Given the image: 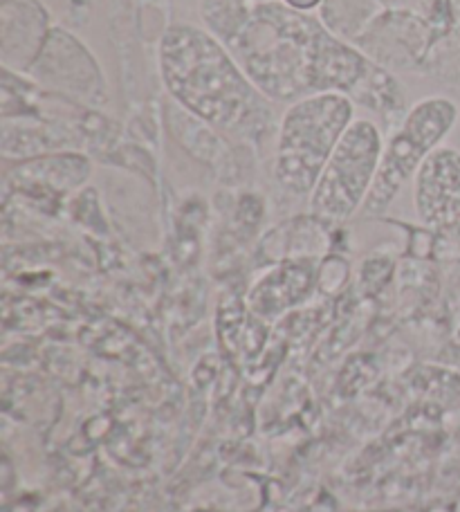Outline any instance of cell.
I'll list each match as a JSON object with an SVG mask.
<instances>
[{"mask_svg": "<svg viewBox=\"0 0 460 512\" xmlns=\"http://www.w3.org/2000/svg\"><path fill=\"white\" fill-rule=\"evenodd\" d=\"M449 27L460 30V0H449Z\"/></svg>", "mask_w": 460, "mask_h": 512, "instance_id": "16", "label": "cell"}, {"mask_svg": "<svg viewBox=\"0 0 460 512\" xmlns=\"http://www.w3.org/2000/svg\"><path fill=\"white\" fill-rule=\"evenodd\" d=\"M225 48L252 84L272 102H299L317 93L360 97L380 66L324 23L285 3H254Z\"/></svg>", "mask_w": 460, "mask_h": 512, "instance_id": "1", "label": "cell"}, {"mask_svg": "<svg viewBox=\"0 0 460 512\" xmlns=\"http://www.w3.org/2000/svg\"><path fill=\"white\" fill-rule=\"evenodd\" d=\"M382 151V133L373 122L357 120L348 126L312 189L310 214L319 221L344 223L362 212Z\"/></svg>", "mask_w": 460, "mask_h": 512, "instance_id": "5", "label": "cell"}, {"mask_svg": "<svg viewBox=\"0 0 460 512\" xmlns=\"http://www.w3.org/2000/svg\"><path fill=\"white\" fill-rule=\"evenodd\" d=\"M250 14V0H205V5H202V21L223 45L243 30Z\"/></svg>", "mask_w": 460, "mask_h": 512, "instance_id": "13", "label": "cell"}, {"mask_svg": "<svg viewBox=\"0 0 460 512\" xmlns=\"http://www.w3.org/2000/svg\"><path fill=\"white\" fill-rule=\"evenodd\" d=\"M353 124V99L342 93H317L294 102L283 115L276 144L274 178L292 196H310Z\"/></svg>", "mask_w": 460, "mask_h": 512, "instance_id": "3", "label": "cell"}, {"mask_svg": "<svg viewBox=\"0 0 460 512\" xmlns=\"http://www.w3.org/2000/svg\"><path fill=\"white\" fill-rule=\"evenodd\" d=\"M420 72L440 84L460 86V30L449 27L436 36Z\"/></svg>", "mask_w": 460, "mask_h": 512, "instance_id": "12", "label": "cell"}, {"mask_svg": "<svg viewBox=\"0 0 460 512\" xmlns=\"http://www.w3.org/2000/svg\"><path fill=\"white\" fill-rule=\"evenodd\" d=\"M283 3L294 7V9H299V12H310V9L319 7L324 0H283Z\"/></svg>", "mask_w": 460, "mask_h": 512, "instance_id": "15", "label": "cell"}, {"mask_svg": "<svg viewBox=\"0 0 460 512\" xmlns=\"http://www.w3.org/2000/svg\"><path fill=\"white\" fill-rule=\"evenodd\" d=\"M456 120L458 108L445 97L422 99L402 117L400 128L384 144L380 167L362 207L364 216L382 214L393 203L400 189L436 151L438 142L452 131Z\"/></svg>", "mask_w": 460, "mask_h": 512, "instance_id": "4", "label": "cell"}, {"mask_svg": "<svg viewBox=\"0 0 460 512\" xmlns=\"http://www.w3.org/2000/svg\"><path fill=\"white\" fill-rule=\"evenodd\" d=\"M30 75L43 88L79 99L88 106H104L108 102L106 81L97 59L63 27H52Z\"/></svg>", "mask_w": 460, "mask_h": 512, "instance_id": "6", "label": "cell"}, {"mask_svg": "<svg viewBox=\"0 0 460 512\" xmlns=\"http://www.w3.org/2000/svg\"><path fill=\"white\" fill-rule=\"evenodd\" d=\"M420 221L443 239L460 243V153L436 149L416 173Z\"/></svg>", "mask_w": 460, "mask_h": 512, "instance_id": "8", "label": "cell"}, {"mask_svg": "<svg viewBox=\"0 0 460 512\" xmlns=\"http://www.w3.org/2000/svg\"><path fill=\"white\" fill-rule=\"evenodd\" d=\"M312 281H315V268L310 261L281 265L250 292L254 313L261 317L281 315L285 308H292L308 295Z\"/></svg>", "mask_w": 460, "mask_h": 512, "instance_id": "10", "label": "cell"}, {"mask_svg": "<svg viewBox=\"0 0 460 512\" xmlns=\"http://www.w3.org/2000/svg\"><path fill=\"white\" fill-rule=\"evenodd\" d=\"M160 72L171 97L216 131L259 142L270 131V99L214 34L173 25L160 41Z\"/></svg>", "mask_w": 460, "mask_h": 512, "instance_id": "2", "label": "cell"}, {"mask_svg": "<svg viewBox=\"0 0 460 512\" xmlns=\"http://www.w3.org/2000/svg\"><path fill=\"white\" fill-rule=\"evenodd\" d=\"M250 3H272V0H250Z\"/></svg>", "mask_w": 460, "mask_h": 512, "instance_id": "17", "label": "cell"}, {"mask_svg": "<svg viewBox=\"0 0 460 512\" xmlns=\"http://www.w3.org/2000/svg\"><path fill=\"white\" fill-rule=\"evenodd\" d=\"M382 12L380 0H324L319 21L339 41L353 45Z\"/></svg>", "mask_w": 460, "mask_h": 512, "instance_id": "11", "label": "cell"}, {"mask_svg": "<svg viewBox=\"0 0 460 512\" xmlns=\"http://www.w3.org/2000/svg\"><path fill=\"white\" fill-rule=\"evenodd\" d=\"M438 32L416 16L384 12L368 25L353 45L368 61L389 72H411L422 68Z\"/></svg>", "mask_w": 460, "mask_h": 512, "instance_id": "7", "label": "cell"}, {"mask_svg": "<svg viewBox=\"0 0 460 512\" xmlns=\"http://www.w3.org/2000/svg\"><path fill=\"white\" fill-rule=\"evenodd\" d=\"M50 14L39 0H0V61L30 72L50 36Z\"/></svg>", "mask_w": 460, "mask_h": 512, "instance_id": "9", "label": "cell"}, {"mask_svg": "<svg viewBox=\"0 0 460 512\" xmlns=\"http://www.w3.org/2000/svg\"><path fill=\"white\" fill-rule=\"evenodd\" d=\"M386 12L416 16L440 34L449 30V0H380Z\"/></svg>", "mask_w": 460, "mask_h": 512, "instance_id": "14", "label": "cell"}]
</instances>
